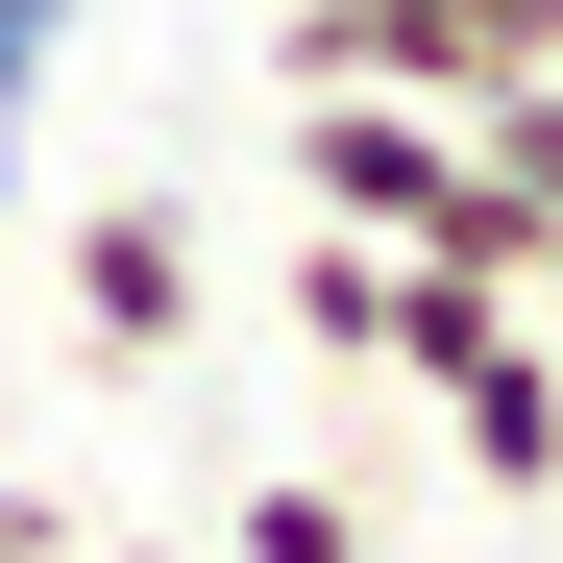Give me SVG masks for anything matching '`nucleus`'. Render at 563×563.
Returning <instances> with one entry per match:
<instances>
[{
  "label": "nucleus",
  "mask_w": 563,
  "mask_h": 563,
  "mask_svg": "<svg viewBox=\"0 0 563 563\" xmlns=\"http://www.w3.org/2000/svg\"><path fill=\"white\" fill-rule=\"evenodd\" d=\"M49 295H74L99 367H172V343L221 319V245L172 221V197H74V221H49Z\"/></svg>",
  "instance_id": "1"
},
{
  "label": "nucleus",
  "mask_w": 563,
  "mask_h": 563,
  "mask_svg": "<svg viewBox=\"0 0 563 563\" xmlns=\"http://www.w3.org/2000/svg\"><path fill=\"white\" fill-rule=\"evenodd\" d=\"M417 393L465 441V490H563V367H539V319H490L465 367H417Z\"/></svg>",
  "instance_id": "2"
},
{
  "label": "nucleus",
  "mask_w": 563,
  "mask_h": 563,
  "mask_svg": "<svg viewBox=\"0 0 563 563\" xmlns=\"http://www.w3.org/2000/svg\"><path fill=\"white\" fill-rule=\"evenodd\" d=\"M221 563H367V490L343 465H269V490L221 515Z\"/></svg>",
  "instance_id": "3"
},
{
  "label": "nucleus",
  "mask_w": 563,
  "mask_h": 563,
  "mask_svg": "<svg viewBox=\"0 0 563 563\" xmlns=\"http://www.w3.org/2000/svg\"><path fill=\"white\" fill-rule=\"evenodd\" d=\"M74 25H99V0H0V221H25V147H49V74H74Z\"/></svg>",
  "instance_id": "4"
},
{
  "label": "nucleus",
  "mask_w": 563,
  "mask_h": 563,
  "mask_svg": "<svg viewBox=\"0 0 563 563\" xmlns=\"http://www.w3.org/2000/svg\"><path fill=\"white\" fill-rule=\"evenodd\" d=\"M295 343H319V367L393 343V245H343V221H319V245H295Z\"/></svg>",
  "instance_id": "5"
},
{
  "label": "nucleus",
  "mask_w": 563,
  "mask_h": 563,
  "mask_svg": "<svg viewBox=\"0 0 563 563\" xmlns=\"http://www.w3.org/2000/svg\"><path fill=\"white\" fill-rule=\"evenodd\" d=\"M465 147H490V172H515V197L563 221V49H539V74H490V99H465Z\"/></svg>",
  "instance_id": "6"
},
{
  "label": "nucleus",
  "mask_w": 563,
  "mask_h": 563,
  "mask_svg": "<svg viewBox=\"0 0 563 563\" xmlns=\"http://www.w3.org/2000/svg\"><path fill=\"white\" fill-rule=\"evenodd\" d=\"M0 563H74V515H49V490H0Z\"/></svg>",
  "instance_id": "7"
},
{
  "label": "nucleus",
  "mask_w": 563,
  "mask_h": 563,
  "mask_svg": "<svg viewBox=\"0 0 563 563\" xmlns=\"http://www.w3.org/2000/svg\"><path fill=\"white\" fill-rule=\"evenodd\" d=\"M99 563H172V539H99Z\"/></svg>",
  "instance_id": "8"
},
{
  "label": "nucleus",
  "mask_w": 563,
  "mask_h": 563,
  "mask_svg": "<svg viewBox=\"0 0 563 563\" xmlns=\"http://www.w3.org/2000/svg\"><path fill=\"white\" fill-rule=\"evenodd\" d=\"M539 295H563V245H539Z\"/></svg>",
  "instance_id": "9"
}]
</instances>
